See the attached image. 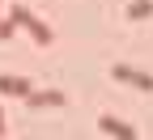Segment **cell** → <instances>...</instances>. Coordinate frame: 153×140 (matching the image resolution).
I'll list each match as a JSON object with an SVG mask.
<instances>
[{
  "instance_id": "3957f363",
  "label": "cell",
  "mask_w": 153,
  "mask_h": 140,
  "mask_svg": "<svg viewBox=\"0 0 153 140\" xmlns=\"http://www.w3.org/2000/svg\"><path fill=\"white\" fill-rule=\"evenodd\" d=\"M0 93H22L26 102H30V98H34V85L22 81V76H0Z\"/></svg>"
},
{
  "instance_id": "7a4b0ae2",
  "label": "cell",
  "mask_w": 153,
  "mask_h": 140,
  "mask_svg": "<svg viewBox=\"0 0 153 140\" xmlns=\"http://www.w3.org/2000/svg\"><path fill=\"white\" fill-rule=\"evenodd\" d=\"M98 127H102V132H111L115 140H136V127L123 123V119H115V115H98Z\"/></svg>"
},
{
  "instance_id": "5b68a950",
  "label": "cell",
  "mask_w": 153,
  "mask_h": 140,
  "mask_svg": "<svg viewBox=\"0 0 153 140\" xmlns=\"http://www.w3.org/2000/svg\"><path fill=\"white\" fill-rule=\"evenodd\" d=\"M30 102H34V106H64V102H68V98H64L60 89H43V93H34V98H30Z\"/></svg>"
},
{
  "instance_id": "8992f818",
  "label": "cell",
  "mask_w": 153,
  "mask_h": 140,
  "mask_svg": "<svg viewBox=\"0 0 153 140\" xmlns=\"http://www.w3.org/2000/svg\"><path fill=\"white\" fill-rule=\"evenodd\" d=\"M149 13H153V0H136V4H128V17H136V21L149 17Z\"/></svg>"
},
{
  "instance_id": "6da1fadb",
  "label": "cell",
  "mask_w": 153,
  "mask_h": 140,
  "mask_svg": "<svg viewBox=\"0 0 153 140\" xmlns=\"http://www.w3.org/2000/svg\"><path fill=\"white\" fill-rule=\"evenodd\" d=\"M13 21H17V26H26V30L34 34V43H43V47L51 43V30H47L43 17H34V13H26V9H17V13H13Z\"/></svg>"
},
{
  "instance_id": "277c9868",
  "label": "cell",
  "mask_w": 153,
  "mask_h": 140,
  "mask_svg": "<svg viewBox=\"0 0 153 140\" xmlns=\"http://www.w3.org/2000/svg\"><path fill=\"white\" fill-rule=\"evenodd\" d=\"M115 76H119V81H128V85H140V89H153V76L149 72H136V68H115Z\"/></svg>"
},
{
  "instance_id": "52a82bcc",
  "label": "cell",
  "mask_w": 153,
  "mask_h": 140,
  "mask_svg": "<svg viewBox=\"0 0 153 140\" xmlns=\"http://www.w3.org/2000/svg\"><path fill=\"white\" fill-rule=\"evenodd\" d=\"M0 136H4V115H0Z\"/></svg>"
}]
</instances>
